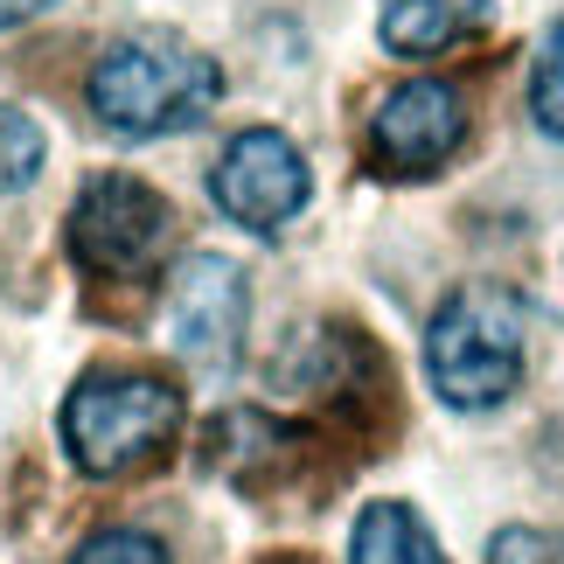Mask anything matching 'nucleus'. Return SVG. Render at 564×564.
I'll list each match as a JSON object with an SVG mask.
<instances>
[{
    "label": "nucleus",
    "mask_w": 564,
    "mask_h": 564,
    "mask_svg": "<svg viewBox=\"0 0 564 564\" xmlns=\"http://www.w3.org/2000/svg\"><path fill=\"white\" fill-rule=\"evenodd\" d=\"M91 112L105 133L119 140H167L188 133V126L209 119V105L224 98V70L216 56H203L182 35H126L91 63V84H84Z\"/></svg>",
    "instance_id": "f257e3e1"
},
{
    "label": "nucleus",
    "mask_w": 564,
    "mask_h": 564,
    "mask_svg": "<svg viewBox=\"0 0 564 564\" xmlns=\"http://www.w3.org/2000/svg\"><path fill=\"white\" fill-rule=\"evenodd\" d=\"M425 377L453 411H495L523 383V314L502 286H453L425 321Z\"/></svg>",
    "instance_id": "f03ea898"
},
{
    "label": "nucleus",
    "mask_w": 564,
    "mask_h": 564,
    "mask_svg": "<svg viewBox=\"0 0 564 564\" xmlns=\"http://www.w3.org/2000/svg\"><path fill=\"white\" fill-rule=\"evenodd\" d=\"M182 432V390L154 370H91L63 398V446L84 474H133Z\"/></svg>",
    "instance_id": "7ed1b4c3"
},
{
    "label": "nucleus",
    "mask_w": 564,
    "mask_h": 564,
    "mask_svg": "<svg viewBox=\"0 0 564 564\" xmlns=\"http://www.w3.org/2000/svg\"><path fill=\"white\" fill-rule=\"evenodd\" d=\"M167 230L175 216L140 175H91L70 203V258L91 279H140L161 258Z\"/></svg>",
    "instance_id": "20e7f679"
},
{
    "label": "nucleus",
    "mask_w": 564,
    "mask_h": 564,
    "mask_svg": "<svg viewBox=\"0 0 564 564\" xmlns=\"http://www.w3.org/2000/svg\"><path fill=\"white\" fill-rule=\"evenodd\" d=\"M245 321H251V286L245 265L224 251H195L167 279V349H175L188 370L224 377L237 349H245Z\"/></svg>",
    "instance_id": "39448f33"
},
{
    "label": "nucleus",
    "mask_w": 564,
    "mask_h": 564,
    "mask_svg": "<svg viewBox=\"0 0 564 564\" xmlns=\"http://www.w3.org/2000/svg\"><path fill=\"white\" fill-rule=\"evenodd\" d=\"M467 147V98L446 77H411L398 91L377 98L370 126H362V154L377 175H440V167Z\"/></svg>",
    "instance_id": "423d86ee"
},
{
    "label": "nucleus",
    "mask_w": 564,
    "mask_h": 564,
    "mask_svg": "<svg viewBox=\"0 0 564 564\" xmlns=\"http://www.w3.org/2000/svg\"><path fill=\"white\" fill-rule=\"evenodd\" d=\"M209 195L230 224H245L258 237L286 230L314 195V175H307V154L279 133V126H251L224 147V161L209 167Z\"/></svg>",
    "instance_id": "0eeeda50"
},
{
    "label": "nucleus",
    "mask_w": 564,
    "mask_h": 564,
    "mask_svg": "<svg viewBox=\"0 0 564 564\" xmlns=\"http://www.w3.org/2000/svg\"><path fill=\"white\" fill-rule=\"evenodd\" d=\"M488 8L495 0H383L377 42L404 63H425V56H446V50H460V42L481 35Z\"/></svg>",
    "instance_id": "6e6552de"
},
{
    "label": "nucleus",
    "mask_w": 564,
    "mask_h": 564,
    "mask_svg": "<svg viewBox=\"0 0 564 564\" xmlns=\"http://www.w3.org/2000/svg\"><path fill=\"white\" fill-rule=\"evenodd\" d=\"M349 564H446V551L411 502H370L349 530Z\"/></svg>",
    "instance_id": "1a4fd4ad"
},
{
    "label": "nucleus",
    "mask_w": 564,
    "mask_h": 564,
    "mask_svg": "<svg viewBox=\"0 0 564 564\" xmlns=\"http://www.w3.org/2000/svg\"><path fill=\"white\" fill-rule=\"evenodd\" d=\"M530 119L544 126L551 140H564V14L544 29V42H536V63H530Z\"/></svg>",
    "instance_id": "9d476101"
},
{
    "label": "nucleus",
    "mask_w": 564,
    "mask_h": 564,
    "mask_svg": "<svg viewBox=\"0 0 564 564\" xmlns=\"http://www.w3.org/2000/svg\"><path fill=\"white\" fill-rule=\"evenodd\" d=\"M42 154H50L42 126L21 112V105H0V195L29 188V182L42 175Z\"/></svg>",
    "instance_id": "9b49d317"
},
{
    "label": "nucleus",
    "mask_w": 564,
    "mask_h": 564,
    "mask_svg": "<svg viewBox=\"0 0 564 564\" xmlns=\"http://www.w3.org/2000/svg\"><path fill=\"white\" fill-rule=\"evenodd\" d=\"M70 564H167V544L147 536V530H98V536L77 544Z\"/></svg>",
    "instance_id": "f8f14e48"
},
{
    "label": "nucleus",
    "mask_w": 564,
    "mask_h": 564,
    "mask_svg": "<svg viewBox=\"0 0 564 564\" xmlns=\"http://www.w3.org/2000/svg\"><path fill=\"white\" fill-rule=\"evenodd\" d=\"M488 564H564V530H530V523H509V530H495Z\"/></svg>",
    "instance_id": "ddd939ff"
},
{
    "label": "nucleus",
    "mask_w": 564,
    "mask_h": 564,
    "mask_svg": "<svg viewBox=\"0 0 564 564\" xmlns=\"http://www.w3.org/2000/svg\"><path fill=\"white\" fill-rule=\"evenodd\" d=\"M56 0H0V29H21V21H35V14H50Z\"/></svg>",
    "instance_id": "4468645a"
}]
</instances>
